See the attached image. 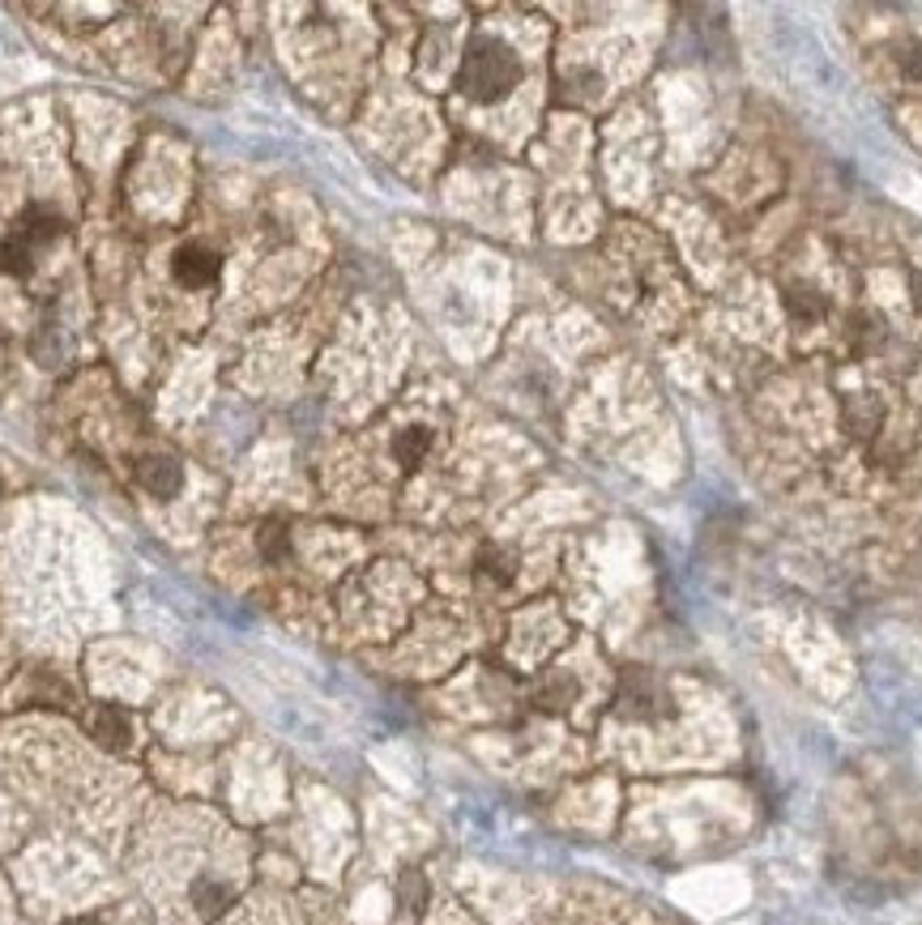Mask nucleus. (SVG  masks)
<instances>
[{"label":"nucleus","mask_w":922,"mask_h":925,"mask_svg":"<svg viewBox=\"0 0 922 925\" xmlns=\"http://www.w3.org/2000/svg\"><path fill=\"white\" fill-rule=\"evenodd\" d=\"M850 341H854V350H859V354L875 350V345L884 341V320H879L875 312H859V316L850 320Z\"/></svg>","instance_id":"9"},{"label":"nucleus","mask_w":922,"mask_h":925,"mask_svg":"<svg viewBox=\"0 0 922 925\" xmlns=\"http://www.w3.org/2000/svg\"><path fill=\"white\" fill-rule=\"evenodd\" d=\"M69 925H102L99 917H77V922H69Z\"/></svg>","instance_id":"17"},{"label":"nucleus","mask_w":922,"mask_h":925,"mask_svg":"<svg viewBox=\"0 0 922 925\" xmlns=\"http://www.w3.org/2000/svg\"><path fill=\"white\" fill-rule=\"evenodd\" d=\"M517 82H521V60H517L505 44H496V39H474V44L465 48L458 86L474 98V102H496V98L509 95Z\"/></svg>","instance_id":"1"},{"label":"nucleus","mask_w":922,"mask_h":925,"mask_svg":"<svg viewBox=\"0 0 922 925\" xmlns=\"http://www.w3.org/2000/svg\"><path fill=\"white\" fill-rule=\"evenodd\" d=\"M427 448H432V431H423V427H407V431L398 436V443H393V452H398V461H402L407 470H414V465L427 457Z\"/></svg>","instance_id":"11"},{"label":"nucleus","mask_w":922,"mask_h":925,"mask_svg":"<svg viewBox=\"0 0 922 925\" xmlns=\"http://www.w3.org/2000/svg\"><path fill=\"white\" fill-rule=\"evenodd\" d=\"M568 699H572V682H563V679L543 682V691H538V704L551 708V713H560Z\"/></svg>","instance_id":"14"},{"label":"nucleus","mask_w":922,"mask_h":925,"mask_svg":"<svg viewBox=\"0 0 922 925\" xmlns=\"http://www.w3.org/2000/svg\"><path fill=\"white\" fill-rule=\"evenodd\" d=\"M218 269H222L218 252H209L205 244H184L180 252H175V260H171V273H175V282H180V287H189V291L209 287V282L218 278Z\"/></svg>","instance_id":"3"},{"label":"nucleus","mask_w":922,"mask_h":925,"mask_svg":"<svg viewBox=\"0 0 922 925\" xmlns=\"http://www.w3.org/2000/svg\"><path fill=\"white\" fill-rule=\"evenodd\" d=\"M86 730L90 738L107 746V751H124L129 742H133V721L120 713V708H111V704H99L90 717H86Z\"/></svg>","instance_id":"4"},{"label":"nucleus","mask_w":922,"mask_h":925,"mask_svg":"<svg viewBox=\"0 0 922 925\" xmlns=\"http://www.w3.org/2000/svg\"><path fill=\"white\" fill-rule=\"evenodd\" d=\"M402 900H407L410 909H418V904H423V878L414 875V871L402 875Z\"/></svg>","instance_id":"16"},{"label":"nucleus","mask_w":922,"mask_h":925,"mask_svg":"<svg viewBox=\"0 0 922 925\" xmlns=\"http://www.w3.org/2000/svg\"><path fill=\"white\" fill-rule=\"evenodd\" d=\"M781 299H786V312H790L794 320H820V316L828 312V299H824V291H816L812 282H790V287L781 291Z\"/></svg>","instance_id":"6"},{"label":"nucleus","mask_w":922,"mask_h":925,"mask_svg":"<svg viewBox=\"0 0 922 925\" xmlns=\"http://www.w3.org/2000/svg\"><path fill=\"white\" fill-rule=\"evenodd\" d=\"M51 240H60V218L48 214V209H26V214L17 218V227L9 231L4 247H0V265H4L9 273H31L35 256H39Z\"/></svg>","instance_id":"2"},{"label":"nucleus","mask_w":922,"mask_h":925,"mask_svg":"<svg viewBox=\"0 0 922 925\" xmlns=\"http://www.w3.org/2000/svg\"><path fill=\"white\" fill-rule=\"evenodd\" d=\"M256 546H260V555H265V559H282V555L291 550V537H287V530H282L278 521H269V525H260Z\"/></svg>","instance_id":"12"},{"label":"nucleus","mask_w":922,"mask_h":925,"mask_svg":"<svg viewBox=\"0 0 922 925\" xmlns=\"http://www.w3.org/2000/svg\"><path fill=\"white\" fill-rule=\"evenodd\" d=\"M654 704H663V686L654 679L632 674V679L623 682V708H628L632 717H654Z\"/></svg>","instance_id":"8"},{"label":"nucleus","mask_w":922,"mask_h":925,"mask_svg":"<svg viewBox=\"0 0 922 925\" xmlns=\"http://www.w3.org/2000/svg\"><path fill=\"white\" fill-rule=\"evenodd\" d=\"M193 904H197L202 917H218V913L231 904V891H227L222 883H214V878H202V883L193 887Z\"/></svg>","instance_id":"10"},{"label":"nucleus","mask_w":922,"mask_h":925,"mask_svg":"<svg viewBox=\"0 0 922 925\" xmlns=\"http://www.w3.org/2000/svg\"><path fill=\"white\" fill-rule=\"evenodd\" d=\"M897 69L906 82H922V44H906L897 51Z\"/></svg>","instance_id":"15"},{"label":"nucleus","mask_w":922,"mask_h":925,"mask_svg":"<svg viewBox=\"0 0 922 925\" xmlns=\"http://www.w3.org/2000/svg\"><path fill=\"white\" fill-rule=\"evenodd\" d=\"M478 572H483V576H492L496 585H509L512 581V555H505V550H483Z\"/></svg>","instance_id":"13"},{"label":"nucleus","mask_w":922,"mask_h":925,"mask_svg":"<svg viewBox=\"0 0 922 925\" xmlns=\"http://www.w3.org/2000/svg\"><path fill=\"white\" fill-rule=\"evenodd\" d=\"M137 483L158 495V499H167V495H175L180 483H184V474H180V465L171 461V457H146L142 465H137Z\"/></svg>","instance_id":"5"},{"label":"nucleus","mask_w":922,"mask_h":925,"mask_svg":"<svg viewBox=\"0 0 922 925\" xmlns=\"http://www.w3.org/2000/svg\"><path fill=\"white\" fill-rule=\"evenodd\" d=\"M879 423H884V405H879L875 397H850V401H846V427H850L854 436L871 439L879 431Z\"/></svg>","instance_id":"7"}]
</instances>
